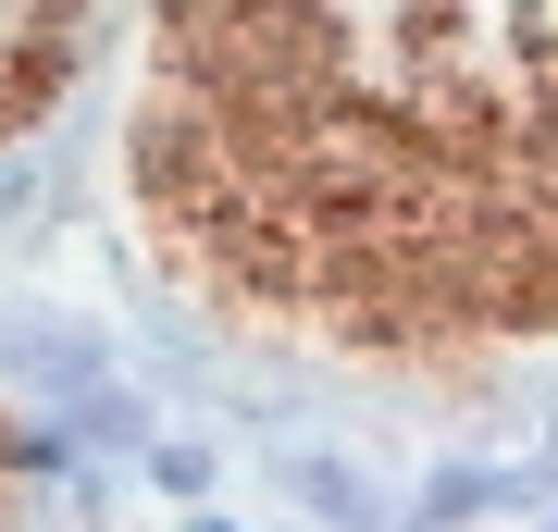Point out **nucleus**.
Wrapping results in <instances>:
<instances>
[{"label":"nucleus","mask_w":558,"mask_h":532,"mask_svg":"<svg viewBox=\"0 0 558 532\" xmlns=\"http://www.w3.org/2000/svg\"><path fill=\"white\" fill-rule=\"evenodd\" d=\"M137 211L248 322L558 335V0H149Z\"/></svg>","instance_id":"1"},{"label":"nucleus","mask_w":558,"mask_h":532,"mask_svg":"<svg viewBox=\"0 0 558 532\" xmlns=\"http://www.w3.org/2000/svg\"><path fill=\"white\" fill-rule=\"evenodd\" d=\"M0 458H13V446H0Z\"/></svg>","instance_id":"2"}]
</instances>
